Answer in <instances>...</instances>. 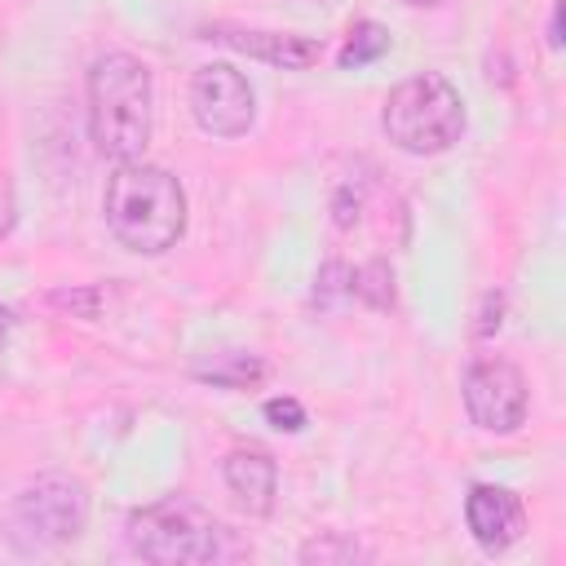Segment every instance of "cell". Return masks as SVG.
<instances>
[{
	"mask_svg": "<svg viewBox=\"0 0 566 566\" xmlns=\"http://www.w3.org/2000/svg\"><path fill=\"white\" fill-rule=\"evenodd\" d=\"M102 212H106V226L119 239V248H128L137 256H159V252L177 248V239L186 234L181 181L168 168L146 164V159L115 164V172L106 177Z\"/></svg>",
	"mask_w": 566,
	"mask_h": 566,
	"instance_id": "obj_1",
	"label": "cell"
},
{
	"mask_svg": "<svg viewBox=\"0 0 566 566\" xmlns=\"http://www.w3.org/2000/svg\"><path fill=\"white\" fill-rule=\"evenodd\" d=\"M155 133V88L142 57L111 49L88 66V137L93 146L124 164L142 159Z\"/></svg>",
	"mask_w": 566,
	"mask_h": 566,
	"instance_id": "obj_2",
	"label": "cell"
},
{
	"mask_svg": "<svg viewBox=\"0 0 566 566\" xmlns=\"http://www.w3.org/2000/svg\"><path fill=\"white\" fill-rule=\"evenodd\" d=\"M380 128L407 155H442L464 133V97L438 71L407 75L402 84L389 88L385 111H380Z\"/></svg>",
	"mask_w": 566,
	"mask_h": 566,
	"instance_id": "obj_3",
	"label": "cell"
},
{
	"mask_svg": "<svg viewBox=\"0 0 566 566\" xmlns=\"http://www.w3.org/2000/svg\"><path fill=\"white\" fill-rule=\"evenodd\" d=\"M124 539L142 562L159 566H195L221 553V526L212 522V513L181 495L133 509L124 522Z\"/></svg>",
	"mask_w": 566,
	"mask_h": 566,
	"instance_id": "obj_4",
	"label": "cell"
},
{
	"mask_svg": "<svg viewBox=\"0 0 566 566\" xmlns=\"http://www.w3.org/2000/svg\"><path fill=\"white\" fill-rule=\"evenodd\" d=\"M88 522V491L84 482L66 478V473H44L35 478L9 509V539L22 553H40V548H57L66 539H75Z\"/></svg>",
	"mask_w": 566,
	"mask_h": 566,
	"instance_id": "obj_5",
	"label": "cell"
},
{
	"mask_svg": "<svg viewBox=\"0 0 566 566\" xmlns=\"http://www.w3.org/2000/svg\"><path fill=\"white\" fill-rule=\"evenodd\" d=\"M190 115L208 137H243L256 119L252 84L230 62H208L190 75Z\"/></svg>",
	"mask_w": 566,
	"mask_h": 566,
	"instance_id": "obj_6",
	"label": "cell"
},
{
	"mask_svg": "<svg viewBox=\"0 0 566 566\" xmlns=\"http://www.w3.org/2000/svg\"><path fill=\"white\" fill-rule=\"evenodd\" d=\"M526 376L509 358H478L464 371V411L482 433H517L526 420Z\"/></svg>",
	"mask_w": 566,
	"mask_h": 566,
	"instance_id": "obj_7",
	"label": "cell"
},
{
	"mask_svg": "<svg viewBox=\"0 0 566 566\" xmlns=\"http://www.w3.org/2000/svg\"><path fill=\"white\" fill-rule=\"evenodd\" d=\"M464 522H469V535L478 539L482 553H504V548H513L522 539L526 509L509 486L478 482L469 491V500H464Z\"/></svg>",
	"mask_w": 566,
	"mask_h": 566,
	"instance_id": "obj_8",
	"label": "cell"
},
{
	"mask_svg": "<svg viewBox=\"0 0 566 566\" xmlns=\"http://www.w3.org/2000/svg\"><path fill=\"white\" fill-rule=\"evenodd\" d=\"M208 40L226 44V49H239L256 62H270V66H283V71H305L323 57V40H310V35H287V31H243V27H226V22H212L208 27Z\"/></svg>",
	"mask_w": 566,
	"mask_h": 566,
	"instance_id": "obj_9",
	"label": "cell"
},
{
	"mask_svg": "<svg viewBox=\"0 0 566 566\" xmlns=\"http://www.w3.org/2000/svg\"><path fill=\"white\" fill-rule=\"evenodd\" d=\"M221 478H226V491L234 495V504L248 513V517H265L274 509V486H279V469L265 451L256 447H239L226 455L221 464Z\"/></svg>",
	"mask_w": 566,
	"mask_h": 566,
	"instance_id": "obj_10",
	"label": "cell"
},
{
	"mask_svg": "<svg viewBox=\"0 0 566 566\" xmlns=\"http://www.w3.org/2000/svg\"><path fill=\"white\" fill-rule=\"evenodd\" d=\"M380 53H389V31H385L380 22H371V18H363V22L349 27V35H345L336 62L349 71V66H367V62H376Z\"/></svg>",
	"mask_w": 566,
	"mask_h": 566,
	"instance_id": "obj_11",
	"label": "cell"
},
{
	"mask_svg": "<svg viewBox=\"0 0 566 566\" xmlns=\"http://www.w3.org/2000/svg\"><path fill=\"white\" fill-rule=\"evenodd\" d=\"M195 376L199 380H212V385H226V389H248V385H256L265 376V363L252 358V354H226L212 367H199Z\"/></svg>",
	"mask_w": 566,
	"mask_h": 566,
	"instance_id": "obj_12",
	"label": "cell"
},
{
	"mask_svg": "<svg viewBox=\"0 0 566 566\" xmlns=\"http://www.w3.org/2000/svg\"><path fill=\"white\" fill-rule=\"evenodd\" d=\"M354 296L371 310H389L394 305V270L385 261H367L354 270Z\"/></svg>",
	"mask_w": 566,
	"mask_h": 566,
	"instance_id": "obj_13",
	"label": "cell"
},
{
	"mask_svg": "<svg viewBox=\"0 0 566 566\" xmlns=\"http://www.w3.org/2000/svg\"><path fill=\"white\" fill-rule=\"evenodd\" d=\"M354 557H363V548L354 539L336 535V531H327V535H318L301 548V562H354Z\"/></svg>",
	"mask_w": 566,
	"mask_h": 566,
	"instance_id": "obj_14",
	"label": "cell"
},
{
	"mask_svg": "<svg viewBox=\"0 0 566 566\" xmlns=\"http://www.w3.org/2000/svg\"><path fill=\"white\" fill-rule=\"evenodd\" d=\"M265 420H270L274 429H283V433H301V429H305V407L283 394V398H270V402H265Z\"/></svg>",
	"mask_w": 566,
	"mask_h": 566,
	"instance_id": "obj_15",
	"label": "cell"
},
{
	"mask_svg": "<svg viewBox=\"0 0 566 566\" xmlns=\"http://www.w3.org/2000/svg\"><path fill=\"white\" fill-rule=\"evenodd\" d=\"M500 314H504V296L500 292H486L482 296V314H478V336H491V332H500Z\"/></svg>",
	"mask_w": 566,
	"mask_h": 566,
	"instance_id": "obj_16",
	"label": "cell"
},
{
	"mask_svg": "<svg viewBox=\"0 0 566 566\" xmlns=\"http://www.w3.org/2000/svg\"><path fill=\"white\" fill-rule=\"evenodd\" d=\"M13 221H18V203H13V186L9 181H0V239L13 230Z\"/></svg>",
	"mask_w": 566,
	"mask_h": 566,
	"instance_id": "obj_17",
	"label": "cell"
},
{
	"mask_svg": "<svg viewBox=\"0 0 566 566\" xmlns=\"http://www.w3.org/2000/svg\"><path fill=\"white\" fill-rule=\"evenodd\" d=\"M548 44H562V4H553V22H548Z\"/></svg>",
	"mask_w": 566,
	"mask_h": 566,
	"instance_id": "obj_18",
	"label": "cell"
},
{
	"mask_svg": "<svg viewBox=\"0 0 566 566\" xmlns=\"http://www.w3.org/2000/svg\"><path fill=\"white\" fill-rule=\"evenodd\" d=\"M402 4H416V9H447L451 0H402Z\"/></svg>",
	"mask_w": 566,
	"mask_h": 566,
	"instance_id": "obj_19",
	"label": "cell"
},
{
	"mask_svg": "<svg viewBox=\"0 0 566 566\" xmlns=\"http://www.w3.org/2000/svg\"><path fill=\"white\" fill-rule=\"evenodd\" d=\"M9 327H13V314H9V310H4V305H0V340H4V336H9Z\"/></svg>",
	"mask_w": 566,
	"mask_h": 566,
	"instance_id": "obj_20",
	"label": "cell"
}]
</instances>
